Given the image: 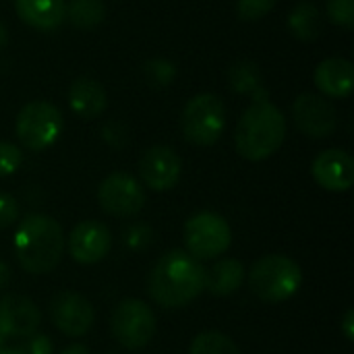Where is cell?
I'll list each match as a JSON object with an SVG mask.
<instances>
[{"label":"cell","mask_w":354,"mask_h":354,"mask_svg":"<svg viewBox=\"0 0 354 354\" xmlns=\"http://www.w3.org/2000/svg\"><path fill=\"white\" fill-rule=\"evenodd\" d=\"M205 290V268L183 249L164 253L147 276V295L164 309H180Z\"/></svg>","instance_id":"1"},{"label":"cell","mask_w":354,"mask_h":354,"mask_svg":"<svg viewBox=\"0 0 354 354\" xmlns=\"http://www.w3.org/2000/svg\"><path fill=\"white\" fill-rule=\"evenodd\" d=\"M12 245L23 272L44 276L60 263L66 239L54 218L46 214H27L17 226Z\"/></svg>","instance_id":"2"},{"label":"cell","mask_w":354,"mask_h":354,"mask_svg":"<svg viewBox=\"0 0 354 354\" xmlns=\"http://www.w3.org/2000/svg\"><path fill=\"white\" fill-rule=\"evenodd\" d=\"M286 139V118L272 102L251 104L239 118L234 145L243 160L263 162L272 158Z\"/></svg>","instance_id":"3"},{"label":"cell","mask_w":354,"mask_h":354,"mask_svg":"<svg viewBox=\"0 0 354 354\" xmlns=\"http://www.w3.org/2000/svg\"><path fill=\"white\" fill-rule=\"evenodd\" d=\"M247 280L259 301L278 305L299 292L303 286V270L286 255H263L251 266Z\"/></svg>","instance_id":"4"},{"label":"cell","mask_w":354,"mask_h":354,"mask_svg":"<svg viewBox=\"0 0 354 354\" xmlns=\"http://www.w3.org/2000/svg\"><path fill=\"white\" fill-rule=\"evenodd\" d=\"M183 137L197 145H216L226 129V106L216 93H197L185 104L180 116Z\"/></svg>","instance_id":"5"},{"label":"cell","mask_w":354,"mask_h":354,"mask_svg":"<svg viewBox=\"0 0 354 354\" xmlns=\"http://www.w3.org/2000/svg\"><path fill=\"white\" fill-rule=\"evenodd\" d=\"M62 127H64L62 112L50 102L35 100L19 110L15 133L23 147L31 151H44L58 141Z\"/></svg>","instance_id":"6"},{"label":"cell","mask_w":354,"mask_h":354,"mask_svg":"<svg viewBox=\"0 0 354 354\" xmlns=\"http://www.w3.org/2000/svg\"><path fill=\"white\" fill-rule=\"evenodd\" d=\"M183 239L191 257L197 261H209L230 249L232 230L222 216L214 212H199L187 220Z\"/></svg>","instance_id":"7"},{"label":"cell","mask_w":354,"mask_h":354,"mask_svg":"<svg viewBox=\"0 0 354 354\" xmlns=\"http://www.w3.org/2000/svg\"><path fill=\"white\" fill-rule=\"evenodd\" d=\"M156 315L151 307L139 299H122L110 317V330L114 340L129 348L139 351L151 342L156 336Z\"/></svg>","instance_id":"8"},{"label":"cell","mask_w":354,"mask_h":354,"mask_svg":"<svg viewBox=\"0 0 354 354\" xmlns=\"http://www.w3.org/2000/svg\"><path fill=\"white\" fill-rule=\"evenodd\" d=\"M97 203L108 216L133 218L145 205V191L133 174L112 172L97 187Z\"/></svg>","instance_id":"9"},{"label":"cell","mask_w":354,"mask_h":354,"mask_svg":"<svg viewBox=\"0 0 354 354\" xmlns=\"http://www.w3.org/2000/svg\"><path fill=\"white\" fill-rule=\"evenodd\" d=\"M50 319L58 332L68 338L85 336L95 319V311L91 303L73 290H62L52 297L50 301Z\"/></svg>","instance_id":"10"},{"label":"cell","mask_w":354,"mask_h":354,"mask_svg":"<svg viewBox=\"0 0 354 354\" xmlns=\"http://www.w3.org/2000/svg\"><path fill=\"white\" fill-rule=\"evenodd\" d=\"M297 129L311 139H326L338 127V114L332 102L319 93H301L292 104Z\"/></svg>","instance_id":"11"},{"label":"cell","mask_w":354,"mask_h":354,"mask_svg":"<svg viewBox=\"0 0 354 354\" xmlns=\"http://www.w3.org/2000/svg\"><path fill=\"white\" fill-rule=\"evenodd\" d=\"M183 174V162L178 153L168 145H153L145 149L139 160V176L143 185L156 193L170 191L178 185Z\"/></svg>","instance_id":"12"},{"label":"cell","mask_w":354,"mask_h":354,"mask_svg":"<svg viewBox=\"0 0 354 354\" xmlns=\"http://www.w3.org/2000/svg\"><path fill=\"white\" fill-rule=\"evenodd\" d=\"M64 247L68 249V255L77 263L93 266L100 263L110 253L112 232L100 220H83L71 230Z\"/></svg>","instance_id":"13"},{"label":"cell","mask_w":354,"mask_h":354,"mask_svg":"<svg viewBox=\"0 0 354 354\" xmlns=\"http://www.w3.org/2000/svg\"><path fill=\"white\" fill-rule=\"evenodd\" d=\"M41 313L37 305L23 295L0 297V334L4 338H27L37 332Z\"/></svg>","instance_id":"14"},{"label":"cell","mask_w":354,"mask_h":354,"mask_svg":"<svg viewBox=\"0 0 354 354\" xmlns=\"http://www.w3.org/2000/svg\"><path fill=\"white\" fill-rule=\"evenodd\" d=\"M311 174L322 189L332 191V193H344L354 183L353 156L338 147L324 149L313 160Z\"/></svg>","instance_id":"15"},{"label":"cell","mask_w":354,"mask_h":354,"mask_svg":"<svg viewBox=\"0 0 354 354\" xmlns=\"http://www.w3.org/2000/svg\"><path fill=\"white\" fill-rule=\"evenodd\" d=\"M68 106L79 118L95 120L108 108V93L100 81L83 75L77 77L68 87Z\"/></svg>","instance_id":"16"},{"label":"cell","mask_w":354,"mask_h":354,"mask_svg":"<svg viewBox=\"0 0 354 354\" xmlns=\"http://www.w3.org/2000/svg\"><path fill=\"white\" fill-rule=\"evenodd\" d=\"M313 81L322 95L344 100L353 93L354 66L346 58H326L317 64Z\"/></svg>","instance_id":"17"},{"label":"cell","mask_w":354,"mask_h":354,"mask_svg":"<svg viewBox=\"0 0 354 354\" xmlns=\"http://www.w3.org/2000/svg\"><path fill=\"white\" fill-rule=\"evenodd\" d=\"M15 10L25 25L37 31H54L66 19L64 0H15Z\"/></svg>","instance_id":"18"},{"label":"cell","mask_w":354,"mask_h":354,"mask_svg":"<svg viewBox=\"0 0 354 354\" xmlns=\"http://www.w3.org/2000/svg\"><path fill=\"white\" fill-rule=\"evenodd\" d=\"M228 85L234 93L249 97L253 104L257 102H270V91L263 83V75L261 68L255 60L243 58L230 64L228 68Z\"/></svg>","instance_id":"19"},{"label":"cell","mask_w":354,"mask_h":354,"mask_svg":"<svg viewBox=\"0 0 354 354\" xmlns=\"http://www.w3.org/2000/svg\"><path fill=\"white\" fill-rule=\"evenodd\" d=\"M245 276V266L239 259H220L209 270H205V290L214 297H228L241 288Z\"/></svg>","instance_id":"20"},{"label":"cell","mask_w":354,"mask_h":354,"mask_svg":"<svg viewBox=\"0 0 354 354\" xmlns=\"http://www.w3.org/2000/svg\"><path fill=\"white\" fill-rule=\"evenodd\" d=\"M286 27L297 39L315 41L322 33V12L313 2L303 0L290 10L286 19Z\"/></svg>","instance_id":"21"},{"label":"cell","mask_w":354,"mask_h":354,"mask_svg":"<svg viewBox=\"0 0 354 354\" xmlns=\"http://www.w3.org/2000/svg\"><path fill=\"white\" fill-rule=\"evenodd\" d=\"M66 19L81 31H91L106 19L104 0H71L66 4Z\"/></svg>","instance_id":"22"},{"label":"cell","mask_w":354,"mask_h":354,"mask_svg":"<svg viewBox=\"0 0 354 354\" xmlns=\"http://www.w3.org/2000/svg\"><path fill=\"white\" fill-rule=\"evenodd\" d=\"M189 354H241V351L228 334L212 330L201 332L193 338Z\"/></svg>","instance_id":"23"},{"label":"cell","mask_w":354,"mask_h":354,"mask_svg":"<svg viewBox=\"0 0 354 354\" xmlns=\"http://www.w3.org/2000/svg\"><path fill=\"white\" fill-rule=\"evenodd\" d=\"M143 79L153 89H164L176 79V64L168 58H149L141 66Z\"/></svg>","instance_id":"24"},{"label":"cell","mask_w":354,"mask_h":354,"mask_svg":"<svg viewBox=\"0 0 354 354\" xmlns=\"http://www.w3.org/2000/svg\"><path fill=\"white\" fill-rule=\"evenodd\" d=\"M124 239V245L129 251H147L151 245H153V239H156V232L151 226L147 224H133L124 230L122 234Z\"/></svg>","instance_id":"25"},{"label":"cell","mask_w":354,"mask_h":354,"mask_svg":"<svg viewBox=\"0 0 354 354\" xmlns=\"http://www.w3.org/2000/svg\"><path fill=\"white\" fill-rule=\"evenodd\" d=\"M326 12L334 25L344 29L354 27V0H328Z\"/></svg>","instance_id":"26"},{"label":"cell","mask_w":354,"mask_h":354,"mask_svg":"<svg viewBox=\"0 0 354 354\" xmlns=\"http://www.w3.org/2000/svg\"><path fill=\"white\" fill-rule=\"evenodd\" d=\"M23 164V151L10 141H0V178L15 174Z\"/></svg>","instance_id":"27"},{"label":"cell","mask_w":354,"mask_h":354,"mask_svg":"<svg viewBox=\"0 0 354 354\" xmlns=\"http://www.w3.org/2000/svg\"><path fill=\"white\" fill-rule=\"evenodd\" d=\"M274 6H276V0H239L236 2V15L243 21H259Z\"/></svg>","instance_id":"28"},{"label":"cell","mask_w":354,"mask_h":354,"mask_svg":"<svg viewBox=\"0 0 354 354\" xmlns=\"http://www.w3.org/2000/svg\"><path fill=\"white\" fill-rule=\"evenodd\" d=\"M102 139L112 149H122L129 143V129L120 120H108L102 127Z\"/></svg>","instance_id":"29"},{"label":"cell","mask_w":354,"mask_h":354,"mask_svg":"<svg viewBox=\"0 0 354 354\" xmlns=\"http://www.w3.org/2000/svg\"><path fill=\"white\" fill-rule=\"evenodd\" d=\"M19 216H21L19 201L10 193L0 191V230L10 228L19 220Z\"/></svg>","instance_id":"30"},{"label":"cell","mask_w":354,"mask_h":354,"mask_svg":"<svg viewBox=\"0 0 354 354\" xmlns=\"http://www.w3.org/2000/svg\"><path fill=\"white\" fill-rule=\"evenodd\" d=\"M21 354H52L54 346L52 340L46 334H31L27 338H23V344L17 346Z\"/></svg>","instance_id":"31"},{"label":"cell","mask_w":354,"mask_h":354,"mask_svg":"<svg viewBox=\"0 0 354 354\" xmlns=\"http://www.w3.org/2000/svg\"><path fill=\"white\" fill-rule=\"evenodd\" d=\"M342 332H344V338L348 342L354 340V311L353 309H346L344 317H342Z\"/></svg>","instance_id":"32"},{"label":"cell","mask_w":354,"mask_h":354,"mask_svg":"<svg viewBox=\"0 0 354 354\" xmlns=\"http://www.w3.org/2000/svg\"><path fill=\"white\" fill-rule=\"evenodd\" d=\"M8 282H10V266L0 259V290L6 288Z\"/></svg>","instance_id":"33"},{"label":"cell","mask_w":354,"mask_h":354,"mask_svg":"<svg viewBox=\"0 0 354 354\" xmlns=\"http://www.w3.org/2000/svg\"><path fill=\"white\" fill-rule=\"evenodd\" d=\"M60 354H91L89 353V348L85 346V344H79V342H75V344H71V346H66L64 351Z\"/></svg>","instance_id":"34"},{"label":"cell","mask_w":354,"mask_h":354,"mask_svg":"<svg viewBox=\"0 0 354 354\" xmlns=\"http://www.w3.org/2000/svg\"><path fill=\"white\" fill-rule=\"evenodd\" d=\"M6 41H8V29H6V25L0 21V50L6 46Z\"/></svg>","instance_id":"35"},{"label":"cell","mask_w":354,"mask_h":354,"mask_svg":"<svg viewBox=\"0 0 354 354\" xmlns=\"http://www.w3.org/2000/svg\"><path fill=\"white\" fill-rule=\"evenodd\" d=\"M0 354H21V353H19V348H17V346H15V348H12V346H2V348H0Z\"/></svg>","instance_id":"36"},{"label":"cell","mask_w":354,"mask_h":354,"mask_svg":"<svg viewBox=\"0 0 354 354\" xmlns=\"http://www.w3.org/2000/svg\"><path fill=\"white\" fill-rule=\"evenodd\" d=\"M4 342H6V338H4V336H2V334H0V348H2V346H4Z\"/></svg>","instance_id":"37"},{"label":"cell","mask_w":354,"mask_h":354,"mask_svg":"<svg viewBox=\"0 0 354 354\" xmlns=\"http://www.w3.org/2000/svg\"><path fill=\"white\" fill-rule=\"evenodd\" d=\"M108 354H114V353H108Z\"/></svg>","instance_id":"38"}]
</instances>
